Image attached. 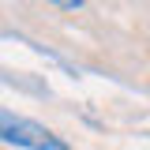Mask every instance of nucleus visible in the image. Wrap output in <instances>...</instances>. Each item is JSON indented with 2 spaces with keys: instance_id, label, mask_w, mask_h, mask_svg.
<instances>
[{
  "instance_id": "1",
  "label": "nucleus",
  "mask_w": 150,
  "mask_h": 150,
  "mask_svg": "<svg viewBox=\"0 0 150 150\" xmlns=\"http://www.w3.org/2000/svg\"><path fill=\"white\" fill-rule=\"evenodd\" d=\"M0 143H15L26 150H68L49 128H41L26 116H11V112H0Z\"/></svg>"
}]
</instances>
